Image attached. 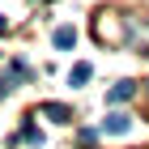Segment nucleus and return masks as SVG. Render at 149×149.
Here are the masks:
<instances>
[{"label": "nucleus", "mask_w": 149, "mask_h": 149, "mask_svg": "<svg viewBox=\"0 0 149 149\" xmlns=\"http://www.w3.org/2000/svg\"><path fill=\"white\" fill-rule=\"evenodd\" d=\"M43 115H47V119H56V124H68V115H72V111H68L64 102H47Z\"/></svg>", "instance_id": "4"}, {"label": "nucleus", "mask_w": 149, "mask_h": 149, "mask_svg": "<svg viewBox=\"0 0 149 149\" xmlns=\"http://www.w3.org/2000/svg\"><path fill=\"white\" fill-rule=\"evenodd\" d=\"M51 43H56V47H60V51H68V47H72V43H77V30H72V26H60L56 34H51Z\"/></svg>", "instance_id": "3"}, {"label": "nucleus", "mask_w": 149, "mask_h": 149, "mask_svg": "<svg viewBox=\"0 0 149 149\" xmlns=\"http://www.w3.org/2000/svg\"><path fill=\"white\" fill-rule=\"evenodd\" d=\"M132 94H136V81H115V85H111V94H107V98H111V102H128Z\"/></svg>", "instance_id": "2"}, {"label": "nucleus", "mask_w": 149, "mask_h": 149, "mask_svg": "<svg viewBox=\"0 0 149 149\" xmlns=\"http://www.w3.org/2000/svg\"><path fill=\"white\" fill-rule=\"evenodd\" d=\"M128 128H132V115H128V111H111L102 119V132H107V136H119V132H128Z\"/></svg>", "instance_id": "1"}, {"label": "nucleus", "mask_w": 149, "mask_h": 149, "mask_svg": "<svg viewBox=\"0 0 149 149\" xmlns=\"http://www.w3.org/2000/svg\"><path fill=\"white\" fill-rule=\"evenodd\" d=\"M85 81H90V64H72V72H68V85H72V90H81Z\"/></svg>", "instance_id": "5"}, {"label": "nucleus", "mask_w": 149, "mask_h": 149, "mask_svg": "<svg viewBox=\"0 0 149 149\" xmlns=\"http://www.w3.org/2000/svg\"><path fill=\"white\" fill-rule=\"evenodd\" d=\"M4 26H9V22H4V17H0V34H4Z\"/></svg>", "instance_id": "8"}, {"label": "nucleus", "mask_w": 149, "mask_h": 149, "mask_svg": "<svg viewBox=\"0 0 149 149\" xmlns=\"http://www.w3.org/2000/svg\"><path fill=\"white\" fill-rule=\"evenodd\" d=\"M22 141H26V145H38L43 136H38V128H34V124H22Z\"/></svg>", "instance_id": "7"}, {"label": "nucleus", "mask_w": 149, "mask_h": 149, "mask_svg": "<svg viewBox=\"0 0 149 149\" xmlns=\"http://www.w3.org/2000/svg\"><path fill=\"white\" fill-rule=\"evenodd\" d=\"M30 77H34L30 64H22V60H13V64H9V81H30Z\"/></svg>", "instance_id": "6"}]
</instances>
